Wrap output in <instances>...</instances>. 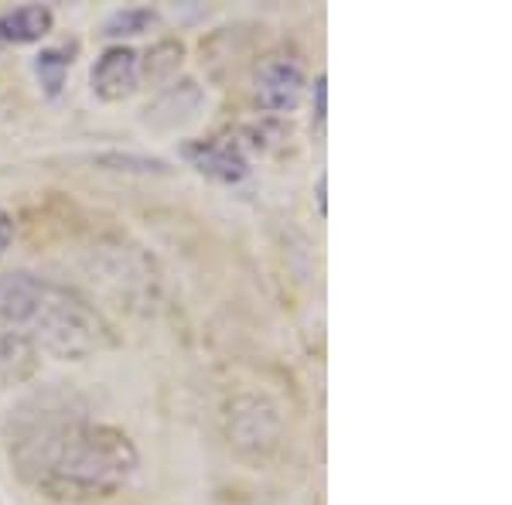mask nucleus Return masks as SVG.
I'll list each match as a JSON object with an SVG mask.
<instances>
[{
    "mask_svg": "<svg viewBox=\"0 0 512 505\" xmlns=\"http://www.w3.org/2000/svg\"><path fill=\"white\" fill-rule=\"evenodd\" d=\"M4 451L14 475L52 502H103L137 478L140 451L127 430L96 420L65 389H38L7 410Z\"/></svg>",
    "mask_w": 512,
    "mask_h": 505,
    "instance_id": "obj_1",
    "label": "nucleus"
},
{
    "mask_svg": "<svg viewBox=\"0 0 512 505\" xmlns=\"http://www.w3.org/2000/svg\"><path fill=\"white\" fill-rule=\"evenodd\" d=\"M0 335L38 362H82L117 345L113 325L79 291L35 273H0Z\"/></svg>",
    "mask_w": 512,
    "mask_h": 505,
    "instance_id": "obj_2",
    "label": "nucleus"
},
{
    "mask_svg": "<svg viewBox=\"0 0 512 505\" xmlns=\"http://www.w3.org/2000/svg\"><path fill=\"white\" fill-rule=\"evenodd\" d=\"M89 82H93V93L99 99H106V103L127 99L140 82V55L127 45L106 48V52L96 59Z\"/></svg>",
    "mask_w": 512,
    "mask_h": 505,
    "instance_id": "obj_3",
    "label": "nucleus"
},
{
    "mask_svg": "<svg viewBox=\"0 0 512 505\" xmlns=\"http://www.w3.org/2000/svg\"><path fill=\"white\" fill-rule=\"evenodd\" d=\"M304 72L291 59H270L256 76V103L270 113H287L301 103Z\"/></svg>",
    "mask_w": 512,
    "mask_h": 505,
    "instance_id": "obj_4",
    "label": "nucleus"
},
{
    "mask_svg": "<svg viewBox=\"0 0 512 505\" xmlns=\"http://www.w3.org/2000/svg\"><path fill=\"white\" fill-rule=\"evenodd\" d=\"M202 89L195 86L192 79H181L175 86H168L164 93L147 106V123L158 130H168V127H181L202 110Z\"/></svg>",
    "mask_w": 512,
    "mask_h": 505,
    "instance_id": "obj_5",
    "label": "nucleus"
},
{
    "mask_svg": "<svg viewBox=\"0 0 512 505\" xmlns=\"http://www.w3.org/2000/svg\"><path fill=\"white\" fill-rule=\"evenodd\" d=\"M195 164L202 175L226 181V185H236V181L250 175V157H246L239 140H216L195 157Z\"/></svg>",
    "mask_w": 512,
    "mask_h": 505,
    "instance_id": "obj_6",
    "label": "nucleus"
},
{
    "mask_svg": "<svg viewBox=\"0 0 512 505\" xmlns=\"http://www.w3.org/2000/svg\"><path fill=\"white\" fill-rule=\"evenodd\" d=\"M48 31H52V11L45 4H24L0 14V41L28 45V41H41Z\"/></svg>",
    "mask_w": 512,
    "mask_h": 505,
    "instance_id": "obj_7",
    "label": "nucleus"
},
{
    "mask_svg": "<svg viewBox=\"0 0 512 505\" xmlns=\"http://www.w3.org/2000/svg\"><path fill=\"white\" fill-rule=\"evenodd\" d=\"M181 59H185V45L175 38H164L158 45L151 48V52L140 59V79H147L151 86H158V82H168L171 76L178 72Z\"/></svg>",
    "mask_w": 512,
    "mask_h": 505,
    "instance_id": "obj_8",
    "label": "nucleus"
},
{
    "mask_svg": "<svg viewBox=\"0 0 512 505\" xmlns=\"http://www.w3.org/2000/svg\"><path fill=\"white\" fill-rule=\"evenodd\" d=\"M72 55H76V45L41 48V55L35 59V72L48 96H59V89L65 86V76H69V69H72Z\"/></svg>",
    "mask_w": 512,
    "mask_h": 505,
    "instance_id": "obj_9",
    "label": "nucleus"
},
{
    "mask_svg": "<svg viewBox=\"0 0 512 505\" xmlns=\"http://www.w3.org/2000/svg\"><path fill=\"white\" fill-rule=\"evenodd\" d=\"M154 21H158V14L147 11V7H127V11H117L110 21L103 24V35H106V38L140 35V31H147Z\"/></svg>",
    "mask_w": 512,
    "mask_h": 505,
    "instance_id": "obj_10",
    "label": "nucleus"
},
{
    "mask_svg": "<svg viewBox=\"0 0 512 505\" xmlns=\"http://www.w3.org/2000/svg\"><path fill=\"white\" fill-rule=\"evenodd\" d=\"M99 164H106L113 171H144V175H164L168 171V164L161 157H140V154H103Z\"/></svg>",
    "mask_w": 512,
    "mask_h": 505,
    "instance_id": "obj_11",
    "label": "nucleus"
},
{
    "mask_svg": "<svg viewBox=\"0 0 512 505\" xmlns=\"http://www.w3.org/2000/svg\"><path fill=\"white\" fill-rule=\"evenodd\" d=\"M315 117H318V123H325V117H328V82H325V76L315 79Z\"/></svg>",
    "mask_w": 512,
    "mask_h": 505,
    "instance_id": "obj_12",
    "label": "nucleus"
},
{
    "mask_svg": "<svg viewBox=\"0 0 512 505\" xmlns=\"http://www.w3.org/2000/svg\"><path fill=\"white\" fill-rule=\"evenodd\" d=\"M11 239H14V219H11V212L0 209V256L7 253V246H11Z\"/></svg>",
    "mask_w": 512,
    "mask_h": 505,
    "instance_id": "obj_13",
    "label": "nucleus"
},
{
    "mask_svg": "<svg viewBox=\"0 0 512 505\" xmlns=\"http://www.w3.org/2000/svg\"><path fill=\"white\" fill-rule=\"evenodd\" d=\"M325 185H328V178H325V175H318V188H315V198H318V215H328V202H325Z\"/></svg>",
    "mask_w": 512,
    "mask_h": 505,
    "instance_id": "obj_14",
    "label": "nucleus"
}]
</instances>
